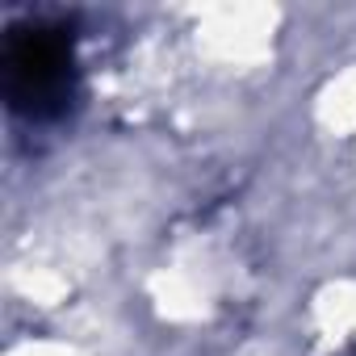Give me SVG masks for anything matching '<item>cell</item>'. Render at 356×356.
Segmentation results:
<instances>
[{"instance_id": "obj_1", "label": "cell", "mask_w": 356, "mask_h": 356, "mask_svg": "<svg viewBox=\"0 0 356 356\" xmlns=\"http://www.w3.org/2000/svg\"><path fill=\"white\" fill-rule=\"evenodd\" d=\"M5 88L9 105L30 118L59 113L72 97V51L59 30L30 26L13 30L5 47Z\"/></svg>"}]
</instances>
